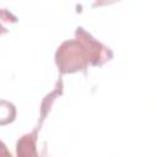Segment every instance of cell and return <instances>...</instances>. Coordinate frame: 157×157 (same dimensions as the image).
I'll list each match as a JSON object with an SVG mask.
<instances>
[{"label": "cell", "mask_w": 157, "mask_h": 157, "mask_svg": "<svg viewBox=\"0 0 157 157\" xmlns=\"http://www.w3.org/2000/svg\"><path fill=\"white\" fill-rule=\"evenodd\" d=\"M55 64L60 75L74 74V72H86L88 66V59L83 45L77 39L64 40L56 49L54 55Z\"/></svg>", "instance_id": "cell-1"}, {"label": "cell", "mask_w": 157, "mask_h": 157, "mask_svg": "<svg viewBox=\"0 0 157 157\" xmlns=\"http://www.w3.org/2000/svg\"><path fill=\"white\" fill-rule=\"evenodd\" d=\"M75 39H77L85 48L88 65L102 66L107 61L113 59V52L109 47L101 43L91 33H88L83 27H77L75 29Z\"/></svg>", "instance_id": "cell-2"}, {"label": "cell", "mask_w": 157, "mask_h": 157, "mask_svg": "<svg viewBox=\"0 0 157 157\" xmlns=\"http://www.w3.org/2000/svg\"><path fill=\"white\" fill-rule=\"evenodd\" d=\"M38 126L25 135H22L16 144V157H38L37 151V132Z\"/></svg>", "instance_id": "cell-3"}, {"label": "cell", "mask_w": 157, "mask_h": 157, "mask_svg": "<svg viewBox=\"0 0 157 157\" xmlns=\"http://www.w3.org/2000/svg\"><path fill=\"white\" fill-rule=\"evenodd\" d=\"M16 114L17 110L13 103L6 99H0V126L12 123L16 118Z\"/></svg>", "instance_id": "cell-4"}, {"label": "cell", "mask_w": 157, "mask_h": 157, "mask_svg": "<svg viewBox=\"0 0 157 157\" xmlns=\"http://www.w3.org/2000/svg\"><path fill=\"white\" fill-rule=\"evenodd\" d=\"M17 22V17L7 9H0V36L7 33V26Z\"/></svg>", "instance_id": "cell-5"}, {"label": "cell", "mask_w": 157, "mask_h": 157, "mask_svg": "<svg viewBox=\"0 0 157 157\" xmlns=\"http://www.w3.org/2000/svg\"><path fill=\"white\" fill-rule=\"evenodd\" d=\"M0 157H12L11 152L9 151L7 146L0 140Z\"/></svg>", "instance_id": "cell-6"}]
</instances>
